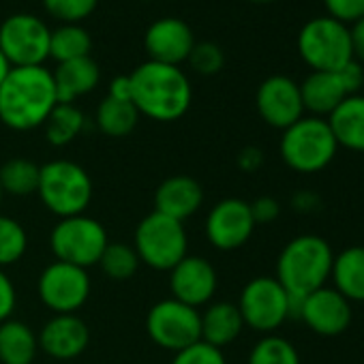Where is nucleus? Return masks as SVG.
<instances>
[{
	"mask_svg": "<svg viewBox=\"0 0 364 364\" xmlns=\"http://www.w3.org/2000/svg\"><path fill=\"white\" fill-rule=\"evenodd\" d=\"M41 165L26 156H14L0 165V187L5 196L31 198L39 189Z\"/></svg>",
	"mask_w": 364,
	"mask_h": 364,
	"instance_id": "obj_26",
	"label": "nucleus"
},
{
	"mask_svg": "<svg viewBox=\"0 0 364 364\" xmlns=\"http://www.w3.org/2000/svg\"><path fill=\"white\" fill-rule=\"evenodd\" d=\"M217 270L202 255H187L169 270V289L171 298L189 306H204L217 294Z\"/></svg>",
	"mask_w": 364,
	"mask_h": 364,
	"instance_id": "obj_16",
	"label": "nucleus"
},
{
	"mask_svg": "<svg viewBox=\"0 0 364 364\" xmlns=\"http://www.w3.org/2000/svg\"><path fill=\"white\" fill-rule=\"evenodd\" d=\"M204 204V189L202 185L185 173H176L165 178L154 191V213L171 217L180 223H185L189 217L198 215Z\"/></svg>",
	"mask_w": 364,
	"mask_h": 364,
	"instance_id": "obj_19",
	"label": "nucleus"
},
{
	"mask_svg": "<svg viewBox=\"0 0 364 364\" xmlns=\"http://www.w3.org/2000/svg\"><path fill=\"white\" fill-rule=\"evenodd\" d=\"M171 364H228L223 349H217L204 341L173 353Z\"/></svg>",
	"mask_w": 364,
	"mask_h": 364,
	"instance_id": "obj_35",
	"label": "nucleus"
},
{
	"mask_svg": "<svg viewBox=\"0 0 364 364\" xmlns=\"http://www.w3.org/2000/svg\"><path fill=\"white\" fill-rule=\"evenodd\" d=\"M90 277L84 268L52 262L43 268L37 281V294L43 306L54 315H67L80 311L90 298Z\"/></svg>",
	"mask_w": 364,
	"mask_h": 364,
	"instance_id": "obj_12",
	"label": "nucleus"
},
{
	"mask_svg": "<svg viewBox=\"0 0 364 364\" xmlns=\"http://www.w3.org/2000/svg\"><path fill=\"white\" fill-rule=\"evenodd\" d=\"M58 105L56 84L50 69L14 67L0 86V122L11 131L43 127Z\"/></svg>",
	"mask_w": 364,
	"mask_h": 364,
	"instance_id": "obj_1",
	"label": "nucleus"
},
{
	"mask_svg": "<svg viewBox=\"0 0 364 364\" xmlns=\"http://www.w3.org/2000/svg\"><path fill=\"white\" fill-rule=\"evenodd\" d=\"M146 332L154 345L178 353L202 341V313L176 298L159 300L146 315Z\"/></svg>",
	"mask_w": 364,
	"mask_h": 364,
	"instance_id": "obj_9",
	"label": "nucleus"
},
{
	"mask_svg": "<svg viewBox=\"0 0 364 364\" xmlns=\"http://www.w3.org/2000/svg\"><path fill=\"white\" fill-rule=\"evenodd\" d=\"M300 97L304 112L317 118H328L347 97L341 80L332 71H311L300 84Z\"/></svg>",
	"mask_w": 364,
	"mask_h": 364,
	"instance_id": "obj_20",
	"label": "nucleus"
},
{
	"mask_svg": "<svg viewBox=\"0 0 364 364\" xmlns=\"http://www.w3.org/2000/svg\"><path fill=\"white\" fill-rule=\"evenodd\" d=\"M97 129L107 135V137H124L129 135L137 122H139V112L131 101H118L112 97H105L95 114Z\"/></svg>",
	"mask_w": 364,
	"mask_h": 364,
	"instance_id": "obj_28",
	"label": "nucleus"
},
{
	"mask_svg": "<svg viewBox=\"0 0 364 364\" xmlns=\"http://www.w3.org/2000/svg\"><path fill=\"white\" fill-rule=\"evenodd\" d=\"M242 328L245 321L234 302H213L202 313V341L217 349L232 345Z\"/></svg>",
	"mask_w": 364,
	"mask_h": 364,
	"instance_id": "obj_23",
	"label": "nucleus"
},
{
	"mask_svg": "<svg viewBox=\"0 0 364 364\" xmlns=\"http://www.w3.org/2000/svg\"><path fill=\"white\" fill-rule=\"evenodd\" d=\"M298 319L319 336H338L351 323V302L334 287H321L300 300Z\"/></svg>",
	"mask_w": 364,
	"mask_h": 364,
	"instance_id": "obj_17",
	"label": "nucleus"
},
{
	"mask_svg": "<svg viewBox=\"0 0 364 364\" xmlns=\"http://www.w3.org/2000/svg\"><path fill=\"white\" fill-rule=\"evenodd\" d=\"M338 146L364 152V95H349L326 118Z\"/></svg>",
	"mask_w": 364,
	"mask_h": 364,
	"instance_id": "obj_22",
	"label": "nucleus"
},
{
	"mask_svg": "<svg viewBox=\"0 0 364 364\" xmlns=\"http://www.w3.org/2000/svg\"><path fill=\"white\" fill-rule=\"evenodd\" d=\"M347 92L349 95H358V90L364 86V65H360L358 60H349L345 67H341L338 71H334Z\"/></svg>",
	"mask_w": 364,
	"mask_h": 364,
	"instance_id": "obj_38",
	"label": "nucleus"
},
{
	"mask_svg": "<svg viewBox=\"0 0 364 364\" xmlns=\"http://www.w3.org/2000/svg\"><path fill=\"white\" fill-rule=\"evenodd\" d=\"M133 249L148 268L169 272L189 255V236L180 221L152 210L135 228Z\"/></svg>",
	"mask_w": 364,
	"mask_h": 364,
	"instance_id": "obj_6",
	"label": "nucleus"
},
{
	"mask_svg": "<svg viewBox=\"0 0 364 364\" xmlns=\"http://www.w3.org/2000/svg\"><path fill=\"white\" fill-rule=\"evenodd\" d=\"M37 341L39 349L46 351L50 358L67 362L86 351L90 343V330L86 321L75 313L54 315L43 323L41 332L37 334Z\"/></svg>",
	"mask_w": 364,
	"mask_h": 364,
	"instance_id": "obj_18",
	"label": "nucleus"
},
{
	"mask_svg": "<svg viewBox=\"0 0 364 364\" xmlns=\"http://www.w3.org/2000/svg\"><path fill=\"white\" fill-rule=\"evenodd\" d=\"M334 253L330 245L315 234H302L291 238L277 259V281L294 298H306L309 294L326 287L332 272Z\"/></svg>",
	"mask_w": 364,
	"mask_h": 364,
	"instance_id": "obj_3",
	"label": "nucleus"
},
{
	"mask_svg": "<svg viewBox=\"0 0 364 364\" xmlns=\"http://www.w3.org/2000/svg\"><path fill=\"white\" fill-rule=\"evenodd\" d=\"M334 289L349 302H364V247H349L332 262Z\"/></svg>",
	"mask_w": 364,
	"mask_h": 364,
	"instance_id": "obj_25",
	"label": "nucleus"
},
{
	"mask_svg": "<svg viewBox=\"0 0 364 364\" xmlns=\"http://www.w3.org/2000/svg\"><path fill=\"white\" fill-rule=\"evenodd\" d=\"M103 274L112 281H129L137 274L141 262L139 255L135 253L133 245L124 242H109L97 264Z\"/></svg>",
	"mask_w": 364,
	"mask_h": 364,
	"instance_id": "obj_30",
	"label": "nucleus"
},
{
	"mask_svg": "<svg viewBox=\"0 0 364 364\" xmlns=\"http://www.w3.org/2000/svg\"><path fill=\"white\" fill-rule=\"evenodd\" d=\"M349 39H351V54L353 60L364 65V18L353 22L349 26Z\"/></svg>",
	"mask_w": 364,
	"mask_h": 364,
	"instance_id": "obj_40",
	"label": "nucleus"
},
{
	"mask_svg": "<svg viewBox=\"0 0 364 364\" xmlns=\"http://www.w3.org/2000/svg\"><path fill=\"white\" fill-rule=\"evenodd\" d=\"M298 52L313 71L334 73L353 60L349 26L330 16L313 18L298 33Z\"/></svg>",
	"mask_w": 364,
	"mask_h": 364,
	"instance_id": "obj_7",
	"label": "nucleus"
},
{
	"mask_svg": "<svg viewBox=\"0 0 364 364\" xmlns=\"http://www.w3.org/2000/svg\"><path fill=\"white\" fill-rule=\"evenodd\" d=\"M16 304H18L16 285H14L11 277L5 272V268H0V323L11 319Z\"/></svg>",
	"mask_w": 364,
	"mask_h": 364,
	"instance_id": "obj_37",
	"label": "nucleus"
},
{
	"mask_svg": "<svg viewBox=\"0 0 364 364\" xmlns=\"http://www.w3.org/2000/svg\"><path fill=\"white\" fill-rule=\"evenodd\" d=\"M3 198H5V193H3V187H0V206H3Z\"/></svg>",
	"mask_w": 364,
	"mask_h": 364,
	"instance_id": "obj_45",
	"label": "nucleus"
},
{
	"mask_svg": "<svg viewBox=\"0 0 364 364\" xmlns=\"http://www.w3.org/2000/svg\"><path fill=\"white\" fill-rule=\"evenodd\" d=\"M196 35L191 26L180 18H159L154 20L144 35V48L152 63L180 67L187 63L193 48Z\"/></svg>",
	"mask_w": 364,
	"mask_h": 364,
	"instance_id": "obj_15",
	"label": "nucleus"
},
{
	"mask_svg": "<svg viewBox=\"0 0 364 364\" xmlns=\"http://www.w3.org/2000/svg\"><path fill=\"white\" fill-rule=\"evenodd\" d=\"M328 16L343 22L353 24L364 18V0H323Z\"/></svg>",
	"mask_w": 364,
	"mask_h": 364,
	"instance_id": "obj_36",
	"label": "nucleus"
},
{
	"mask_svg": "<svg viewBox=\"0 0 364 364\" xmlns=\"http://www.w3.org/2000/svg\"><path fill=\"white\" fill-rule=\"evenodd\" d=\"M279 150L289 169L300 173H317L334 161L338 144L326 118L302 116L283 131Z\"/></svg>",
	"mask_w": 364,
	"mask_h": 364,
	"instance_id": "obj_5",
	"label": "nucleus"
},
{
	"mask_svg": "<svg viewBox=\"0 0 364 364\" xmlns=\"http://www.w3.org/2000/svg\"><path fill=\"white\" fill-rule=\"evenodd\" d=\"M251 3H259V5H264V3H272V0H251Z\"/></svg>",
	"mask_w": 364,
	"mask_h": 364,
	"instance_id": "obj_44",
	"label": "nucleus"
},
{
	"mask_svg": "<svg viewBox=\"0 0 364 364\" xmlns=\"http://www.w3.org/2000/svg\"><path fill=\"white\" fill-rule=\"evenodd\" d=\"M289 302L291 296L274 277H255L242 287L238 311L245 326L262 334H272L289 319Z\"/></svg>",
	"mask_w": 364,
	"mask_h": 364,
	"instance_id": "obj_10",
	"label": "nucleus"
},
{
	"mask_svg": "<svg viewBox=\"0 0 364 364\" xmlns=\"http://www.w3.org/2000/svg\"><path fill=\"white\" fill-rule=\"evenodd\" d=\"M249 364H300V355L287 338L279 334H266L253 345Z\"/></svg>",
	"mask_w": 364,
	"mask_h": 364,
	"instance_id": "obj_32",
	"label": "nucleus"
},
{
	"mask_svg": "<svg viewBox=\"0 0 364 364\" xmlns=\"http://www.w3.org/2000/svg\"><path fill=\"white\" fill-rule=\"evenodd\" d=\"M52 28L33 14H14L0 24V52L11 67H41L50 58Z\"/></svg>",
	"mask_w": 364,
	"mask_h": 364,
	"instance_id": "obj_11",
	"label": "nucleus"
},
{
	"mask_svg": "<svg viewBox=\"0 0 364 364\" xmlns=\"http://www.w3.org/2000/svg\"><path fill=\"white\" fill-rule=\"evenodd\" d=\"M187 63L200 75H217L225 65V54L217 43L202 41V43H196Z\"/></svg>",
	"mask_w": 364,
	"mask_h": 364,
	"instance_id": "obj_34",
	"label": "nucleus"
},
{
	"mask_svg": "<svg viewBox=\"0 0 364 364\" xmlns=\"http://www.w3.org/2000/svg\"><path fill=\"white\" fill-rule=\"evenodd\" d=\"M107 245L109 240L105 228L86 213L58 219L50 234V249L56 262H65L84 270L99 264Z\"/></svg>",
	"mask_w": 364,
	"mask_h": 364,
	"instance_id": "obj_8",
	"label": "nucleus"
},
{
	"mask_svg": "<svg viewBox=\"0 0 364 364\" xmlns=\"http://www.w3.org/2000/svg\"><path fill=\"white\" fill-rule=\"evenodd\" d=\"M37 196L58 219L84 215L92 202V178L80 163L56 159L41 165Z\"/></svg>",
	"mask_w": 364,
	"mask_h": 364,
	"instance_id": "obj_4",
	"label": "nucleus"
},
{
	"mask_svg": "<svg viewBox=\"0 0 364 364\" xmlns=\"http://www.w3.org/2000/svg\"><path fill=\"white\" fill-rule=\"evenodd\" d=\"M92 50V37L80 24H60L50 35V58L58 65L86 58Z\"/></svg>",
	"mask_w": 364,
	"mask_h": 364,
	"instance_id": "obj_29",
	"label": "nucleus"
},
{
	"mask_svg": "<svg viewBox=\"0 0 364 364\" xmlns=\"http://www.w3.org/2000/svg\"><path fill=\"white\" fill-rule=\"evenodd\" d=\"M255 105L262 120L274 129L285 131L304 116V105L300 97V84L287 75L266 77L255 95Z\"/></svg>",
	"mask_w": 364,
	"mask_h": 364,
	"instance_id": "obj_14",
	"label": "nucleus"
},
{
	"mask_svg": "<svg viewBox=\"0 0 364 364\" xmlns=\"http://www.w3.org/2000/svg\"><path fill=\"white\" fill-rule=\"evenodd\" d=\"M107 97L118 99V101H131L133 99V88H131V77L129 75H116L109 84ZM133 103V101H131Z\"/></svg>",
	"mask_w": 364,
	"mask_h": 364,
	"instance_id": "obj_41",
	"label": "nucleus"
},
{
	"mask_svg": "<svg viewBox=\"0 0 364 364\" xmlns=\"http://www.w3.org/2000/svg\"><path fill=\"white\" fill-rule=\"evenodd\" d=\"M255 221L249 202L240 198H225L217 202L206 217V238L219 251H236L245 247L253 232Z\"/></svg>",
	"mask_w": 364,
	"mask_h": 364,
	"instance_id": "obj_13",
	"label": "nucleus"
},
{
	"mask_svg": "<svg viewBox=\"0 0 364 364\" xmlns=\"http://www.w3.org/2000/svg\"><path fill=\"white\" fill-rule=\"evenodd\" d=\"M251 206V215H253V221L255 225H266V223H272L279 213H281V206L274 198H257Z\"/></svg>",
	"mask_w": 364,
	"mask_h": 364,
	"instance_id": "obj_39",
	"label": "nucleus"
},
{
	"mask_svg": "<svg viewBox=\"0 0 364 364\" xmlns=\"http://www.w3.org/2000/svg\"><path fill=\"white\" fill-rule=\"evenodd\" d=\"M84 127H86V116L75 103H58L43 124L46 139L56 148H65L71 141H75L84 131Z\"/></svg>",
	"mask_w": 364,
	"mask_h": 364,
	"instance_id": "obj_27",
	"label": "nucleus"
},
{
	"mask_svg": "<svg viewBox=\"0 0 364 364\" xmlns=\"http://www.w3.org/2000/svg\"><path fill=\"white\" fill-rule=\"evenodd\" d=\"M28 251V234L24 225L7 215H0V268L18 264Z\"/></svg>",
	"mask_w": 364,
	"mask_h": 364,
	"instance_id": "obj_31",
	"label": "nucleus"
},
{
	"mask_svg": "<svg viewBox=\"0 0 364 364\" xmlns=\"http://www.w3.org/2000/svg\"><path fill=\"white\" fill-rule=\"evenodd\" d=\"M39 351L35 330L20 319L0 323V362L3 364H33Z\"/></svg>",
	"mask_w": 364,
	"mask_h": 364,
	"instance_id": "obj_24",
	"label": "nucleus"
},
{
	"mask_svg": "<svg viewBox=\"0 0 364 364\" xmlns=\"http://www.w3.org/2000/svg\"><path fill=\"white\" fill-rule=\"evenodd\" d=\"M52 75L56 84L58 103H75L80 97L92 92L101 80L99 65L90 56L60 63L56 71H52Z\"/></svg>",
	"mask_w": 364,
	"mask_h": 364,
	"instance_id": "obj_21",
	"label": "nucleus"
},
{
	"mask_svg": "<svg viewBox=\"0 0 364 364\" xmlns=\"http://www.w3.org/2000/svg\"><path fill=\"white\" fill-rule=\"evenodd\" d=\"M11 69H14V67L9 65V60L5 58V54L0 52V86H3V82L7 80V75H9Z\"/></svg>",
	"mask_w": 364,
	"mask_h": 364,
	"instance_id": "obj_43",
	"label": "nucleus"
},
{
	"mask_svg": "<svg viewBox=\"0 0 364 364\" xmlns=\"http://www.w3.org/2000/svg\"><path fill=\"white\" fill-rule=\"evenodd\" d=\"M262 161H264L262 150H259V148H253V146L245 148V150L238 154V167L245 169V171H255V169L262 165Z\"/></svg>",
	"mask_w": 364,
	"mask_h": 364,
	"instance_id": "obj_42",
	"label": "nucleus"
},
{
	"mask_svg": "<svg viewBox=\"0 0 364 364\" xmlns=\"http://www.w3.org/2000/svg\"><path fill=\"white\" fill-rule=\"evenodd\" d=\"M133 105L139 116L154 122H173L182 118L193 101L191 80L180 67L163 63H141L131 75Z\"/></svg>",
	"mask_w": 364,
	"mask_h": 364,
	"instance_id": "obj_2",
	"label": "nucleus"
},
{
	"mask_svg": "<svg viewBox=\"0 0 364 364\" xmlns=\"http://www.w3.org/2000/svg\"><path fill=\"white\" fill-rule=\"evenodd\" d=\"M99 0H43V9L60 24H80L92 16Z\"/></svg>",
	"mask_w": 364,
	"mask_h": 364,
	"instance_id": "obj_33",
	"label": "nucleus"
}]
</instances>
